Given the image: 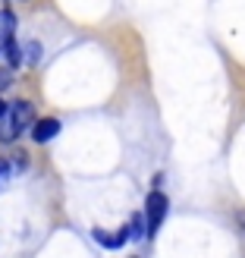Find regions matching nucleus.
<instances>
[{
    "instance_id": "7",
    "label": "nucleus",
    "mask_w": 245,
    "mask_h": 258,
    "mask_svg": "<svg viewBox=\"0 0 245 258\" xmlns=\"http://www.w3.org/2000/svg\"><path fill=\"white\" fill-rule=\"evenodd\" d=\"M38 57H41V47H38L35 41H29L25 50H22V63H38Z\"/></svg>"
},
{
    "instance_id": "1",
    "label": "nucleus",
    "mask_w": 245,
    "mask_h": 258,
    "mask_svg": "<svg viewBox=\"0 0 245 258\" xmlns=\"http://www.w3.org/2000/svg\"><path fill=\"white\" fill-rule=\"evenodd\" d=\"M32 123H35V107L29 101H13V104H7L4 117H0V142H13Z\"/></svg>"
},
{
    "instance_id": "5",
    "label": "nucleus",
    "mask_w": 245,
    "mask_h": 258,
    "mask_svg": "<svg viewBox=\"0 0 245 258\" xmlns=\"http://www.w3.org/2000/svg\"><path fill=\"white\" fill-rule=\"evenodd\" d=\"M13 35H16V16L10 10H0V50H4V44Z\"/></svg>"
},
{
    "instance_id": "4",
    "label": "nucleus",
    "mask_w": 245,
    "mask_h": 258,
    "mask_svg": "<svg viewBox=\"0 0 245 258\" xmlns=\"http://www.w3.org/2000/svg\"><path fill=\"white\" fill-rule=\"evenodd\" d=\"M104 249H120V246H126V239H129V230H117V233H104V230H95L92 233Z\"/></svg>"
},
{
    "instance_id": "8",
    "label": "nucleus",
    "mask_w": 245,
    "mask_h": 258,
    "mask_svg": "<svg viewBox=\"0 0 245 258\" xmlns=\"http://www.w3.org/2000/svg\"><path fill=\"white\" fill-rule=\"evenodd\" d=\"M10 176H13V167H10V161H7V158H0V189H4V186L10 183Z\"/></svg>"
},
{
    "instance_id": "9",
    "label": "nucleus",
    "mask_w": 245,
    "mask_h": 258,
    "mask_svg": "<svg viewBox=\"0 0 245 258\" xmlns=\"http://www.w3.org/2000/svg\"><path fill=\"white\" fill-rule=\"evenodd\" d=\"M129 236H132V239H138V236H145V224H141V217H138V214L132 217V227H129Z\"/></svg>"
},
{
    "instance_id": "11",
    "label": "nucleus",
    "mask_w": 245,
    "mask_h": 258,
    "mask_svg": "<svg viewBox=\"0 0 245 258\" xmlns=\"http://www.w3.org/2000/svg\"><path fill=\"white\" fill-rule=\"evenodd\" d=\"M4 110H7V101H4V98H0V117H4Z\"/></svg>"
},
{
    "instance_id": "6",
    "label": "nucleus",
    "mask_w": 245,
    "mask_h": 258,
    "mask_svg": "<svg viewBox=\"0 0 245 258\" xmlns=\"http://www.w3.org/2000/svg\"><path fill=\"white\" fill-rule=\"evenodd\" d=\"M4 54H7V60H10L13 70L22 67V50H19V44H16V38H10V41L4 44Z\"/></svg>"
},
{
    "instance_id": "3",
    "label": "nucleus",
    "mask_w": 245,
    "mask_h": 258,
    "mask_svg": "<svg viewBox=\"0 0 245 258\" xmlns=\"http://www.w3.org/2000/svg\"><path fill=\"white\" fill-rule=\"evenodd\" d=\"M57 133H60V120H54V117H44V120H35L32 123V139L38 142V145L50 142Z\"/></svg>"
},
{
    "instance_id": "10",
    "label": "nucleus",
    "mask_w": 245,
    "mask_h": 258,
    "mask_svg": "<svg viewBox=\"0 0 245 258\" xmlns=\"http://www.w3.org/2000/svg\"><path fill=\"white\" fill-rule=\"evenodd\" d=\"M10 85H13V73L10 70H0V92H7Z\"/></svg>"
},
{
    "instance_id": "2",
    "label": "nucleus",
    "mask_w": 245,
    "mask_h": 258,
    "mask_svg": "<svg viewBox=\"0 0 245 258\" xmlns=\"http://www.w3.org/2000/svg\"><path fill=\"white\" fill-rule=\"evenodd\" d=\"M145 217H148L145 233H148V236H154V233L160 230L164 217H167V196H164L160 189H154L151 196H148V202H145Z\"/></svg>"
}]
</instances>
